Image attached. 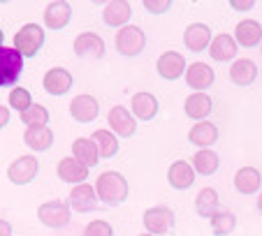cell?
I'll use <instances>...</instances> for the list:
<instances>
[{
    "label": "cell",
    "mask_w": 262,
    "mask_h": 236,
    "mask_svg": "<svg viewBox=\"0 0 262 236\" xmlns=\"http://www.w3.org/2000/svg\"><path fill=\"white\" fill-rule=\"evenodd\" d=\"M193 169L198 174H202V176H211V174H216L218 169V155L213 151H209V148H202V151H198L193 155Z\"/></svg>",
    "instance_id": "4dcf8cb0"
},
{
    "label": "cell",
    "mask_w": 262,
    "mask_h": 236,
    "mask_svg": "<svg viewBox=\"0 0 262 236\" xmlns=\"http://www.w3.org/2000/svg\"><path fill=\"white\" fill-rule=\"evenodd\" d=\"M186 72V58L179 51H165L158 58V74L167 81H174Z\"/></svg>",
    "instance_id": "2e32d148"
},
{
    "label": "cell",
    "mask_w": 262,
    "mask_h": 236,
    "mask_svg": "<svg viewBox=\"0 0 262 236\" xmlns=\"http://www.w3.org/2000/svg\"><path fill=\"white\" fill-rule=\"evenodd\" d=\"M91 139H93L95 148H98L100 160L102 157H114L119 153V139H116V134L112 130H95Z\"/></svg>",
    "instance_id": "f1b7e54d"
},
{
    "label": "cell",
    "mask_w": 262,
    "mask_h": 236,
    "mask_svg": "<svg viewBox=\"0 0 262 236\" xmlns=\"http://www.w3.org/2000/svg\"><path fill=\"white\" fill-rule=\"evenodd\" d=\"M174 222H177L174 211L167 206H154L144 213V227H146L148 234H154V236L167 234V231L174 227Z\"/></svg>",
    "instance_id": "5b68a950"
},
{
    "label": "cell",
    "mask_w": 262,
    "mask_h": 236,
    "mask_svg": "<svg viewBox=\"0 0 262 236\" xmlns=\"http://www.w3.org/2000/svg\"><path fill=\"white\" fill-rule=\"evenodd\" d=\"M139 236H154V234H139Z\"/></svg>",
    "instance_id": "b9f144b4"
},
{
    "label": "cell",
    "mask_w": 262,
    "mask_h": 236,
    "mask_svg": "<svg viewBox=\"0 0 262 236\" xmlns=\"http://www.w3.org/2000/svg\"><path fill=\"white\" fill-rule=\"evenodd\" d=\"M24 141H26V146L37 153L49 151L51 144H54V132L47 125H30L24 132Z\"/></svg>",
    "instance_id": "603a6c76"
},
{
    "label": "cell",
    "mask_w": 262,
    "mask_h": 236,
    "mask_svg": "<svg viewBox=\"0 0 262 236\" xmlns=\"http://www.w3.org/2000/svg\"><path fill=\"white\" fill-rule=\"evenodd\" d=\"M142 5H144V10L151 12V14H163V12H167L169 7H172V3H169V0H144Z\"/></svg>",
    "instance_id": "d590c367"
},
{
    "label": "cell",
    "mask_w": 262,
    "mask_h": 236,
    "mask_svg": "<svg viewBox=\"0 0 262 236\" xmlns=\"http://www.w3.org/2000/svg\"><path fill=\"white\" fill-rule=\"evenodd\" d=\"M37 218H40L42 225L51 227V229H60L70 222V206L65 202H45L40 208H37Z\"/></svg>",
    "instance_id": "52a82bcc"
},
{
    "label": "cell",
    "mask_w": 262,
    "mask_h": 236,
    "mask_svg": "<svg viewBox=\"0 0 262 236\" xmlns=\"http://www.w3.org/2000/svg\"><path fill=\"white\" fill-rule=\"evenodd\" d=\"M70 206L79 213H89L98 206V195H95L93 185L89 183H81V185H74L70 192Z\"/></svg>",
    "instance_id": "9a60e30c"
},
{
    "label": "cell",
    "mask_w": 262,
    "mask_h": 236,
    "mask_svg": "<svg viewBox=\"0 0 262 236\" xmlns=\"http://www.w3.org/2000/svg\"><path fill=\"white\" fill-rule=\"evenodd\" d=\"M213 79H216V74L207 63H190L186 69V84L198 93H204L209 86H213Z\"/></svg>",
    "instance_id": "7c38bea8"
},
{
    "label": "cell",
    "mask_w": 262,
    "mask_h": 236,
    "mask_svg": "<svg viewBox=\"0 0 262 236\" xmlns=\"http://www.w3.org/2000/svg\"><path fill=\"white\" fill-rule=\"evenodd\" d=\"M183 42L190 51L200 54V51L209 49V44H211V28L207 23H190L183 33Z\"/></svg>",
    "instance_id": "e0dca14e"
},
{
    "label": "cell",
    "mask_w": 262,
    "mask_h": 236,
    "mask_svg": "<svg viewBox=\"0 0 262 236\" xmlns=\"http://www.w3.org/2000/svg\"><path fill=\"white\" fill-rule=\"evenodd\" d=\"M45 90L49 95H65L70 88H72V74L65 67H51L49 72L45 74Z\"/></svg>",
    "instance_id": "ac0fdd59"
},
{
    "label": "cell",
    "mask_w": 262,
    "mask_h": 236,
    "mask_svg": "<svg viewBox=\"0 0 262 236\" xmlns=\"http://www.w3.org/2000/svg\"><path fill=\"white\" fill-rule=\"evenodd\" d=\"M33 104V98H30V93L26 88H12V93H10V107L12 109H16L19 113H24L26 109Z\"/></svg>",
    "instance_id": "836d02e7"
},
{
    "label": "cell",
    "mask_w": 262,
    "mask_h": 236,
    "mask_svg": "<svg viewBox=\"0 0 262 236\" xmlns=\"http://www.w3.org/2000/svg\"><path fill=\"white\" fill-rule=\"evenodd\" d=\"M3 42H5V33L0 30V46H3Z\"/></svg>",
    "instance_id": "60d3db41"
},
{
    "label": "cell",
    "mask_w": 262,
    "mask_h": 236,
    "mask_svg": "<svg viewBox=\"0 0 262 236\" xmlns=\"http://www.w3.org/2000/svg\"><path fill=\"white\" fill-rule=\"evenodd\" d=\"M130 14H133V7H130V3H123V0L107 3L102 10L104 23L112 26V28H123V26H128Z\"/></svg>",
    "instance_id": "ffe728a7"
},
{
    "label": "cell",
    "mask_w": 262,
    "mask_h": 236,
    "mask_svg": "<svg viewBox=\"0 0 262 236\" xmlns=\"http://www.w3.org/2000/svg\"><path fill=\"white\" fill-rule=\"evenodd\" d=\"M130 107H133V116L135 118H139V121H154L156 113H158V100H156V95L142 90V93L133 95Z\"/></svg>",
    "instance_id": "7402d4cb"
},
{
    "label": "cell",
    "mask_w": 262,
    "mask_h": 236,
    "mask_svg": "<svg viewBox=\"0 0 262 236\" xmlns=\"http://www.w3.org/2000/svg\"><path fill=\"white\" fill-rule=\"evenodd\" d=\"M72 157L79 160L84 167H95L100 162V155H98V148H95L93 139H74L72 144Z\"/></svg>",
    "instance_id": "83f0119b"
},
{
    "label": "cell",
    "mask_w": 262,
    "mask_h": 236,
    "mask_svg": "<svg viewBox=\"0 0 262 236\" xmlns=\"http://www.w3.org/2000/svg\"><path fill=\"white\" fill-rule=\"evenodd\" d=\"M188 141L200 146V151L213 146V144L218 141V128L213 123H209V121H200V123H195L193 128H190Z\"/></svg>",
    "instance_id": "cb8c5ba5"
},
{
    "label": "cell",
    "mask_w": 262,
    "mask_h": 236,
    "mask_svg": "<svg viewBox=\"0 0 262 236\" xmlns=\"http://www.w3.org/2000/svg\"><path fill=\"white\" fill-rule=\"evenodd\" d=\"M98 113H100V102L93 95H77L70 102V116L77 123H91V121L98 118Z\"/></svg>",
    "instance_id": "30bf717a"
},
{
    "label": "cell",
    "mask_w": 262,
    "mask_h": 236,
    "mask_svg": "<svg viewBox=\"0 0 262 236\" xmlns=\"http://www.w3.org/2000/svg\"><path fill=\"white\" fill-rule=\"evenodd\" d=\"M21 121L26 123V128H30V125H47L49 123V111H47V107L33 102L24 113H21Z\"/></svg>",
    "instance_id": "d6a6232c"
},
{
    "label": "cell",
    "mask_w": 262,
    "mask_h": 236,
    "mask_svg": "<svg viewBox=\"0 0 262 236\" xmlns=\"http://www.w3.org/2000/svg\"><path fill=\"white\" fill-rule=\"evenodd\" d=\"M262 185V174L255 167H242L234 174V187L242 195H255Z\"/></svg>",
    "instance_id": "d4e9b609"
},
{
    "label": "cell",
    "mask_w": 262,
    "mask_h": 236,
    "mask_svg": "<svg viewBox=\"0 0 262 236\" xmlns=\"http://www.w3.org/2000/svg\"><path fill=\"white\" fill-rule=\"evenodd\" d=\"M257 211H260V216H262V195H260V199H257Z\"/></svg>",
    "instance_id": "ab89813d"
},
{
    "label": "cell",
    "mask_w": 262,
    "mask_h": 236,
    "mask_svg": "<svg viewBox=\"0 0 262 236\" xmlns=\"http://www.w3.org/2000/svg\"><path fill=\"white\" fill-rule=\"evenodd\" d=\"M72 19V7L70 3H63V0H56V3H49L45 10V26L51 30H63L65 26Z\"/></svg>",
    "instance_id": "5bb4252c"
},
{
    "label": "cell",
    "mask_w": 262,
    "mask_h": 236,
    "mask_svg": "<svg viewBox=\"0 0 262 236\" xmlns=\"http://www.w3.org/2000/svg\"><path fill=\"white\" fill-rule=\"evenodd\" d=\"M40 172V164H37V157L33 155H19L14 162L7 167V178H10L14 185H26L30 183Z\"/></svg>",
    "instance_id": "8992f818"
},
{
    "label": "cell",
    "mask_w": 262,
    "mask_h": 236,
    "mask_svg": "<svg viewBox=\"0 0 262 236\" xmlns=\"http://www.w3.org/2000/svg\"><path fill=\"white\" fill-rule=\"evenodd\" d=\"M58 176L60 181L65 183H72V185H81L86 183L89 178V167L79 162V160H74V157H63L58 162Z\"/></svg>",
    "instance_id": "44dd1931"
},
{
    "label": "cell",
    "mask_w": 262,
    "mask_h": 236,
    "mask_svg": "<svg viewBox=\"0 0 262 236\" xmlns=\"http://www.w3.org/2000/svg\"><path fill=\"white\" fill-rule=\"evenodd\" d=\"M128 181H125L123 174L119 172H104L98 176L95 181V195H98L100 202L109 204V206H116V204H123L128 199Z\"/></svg>",
    "instance_id": "6da1fadb"
},
{
    "label": "cell",
    "mask_w": 262,
    "mask_h": 236,
    "mask_svg": "<svg viewBox=\"0 0 262 236\" xmlns=\"http://www.w3.org/2000/svg\"><path fill=\"white\" fill-rule=\"evenodd\" d=\"M24 72V56L14 46H0V88L19 81Z\"/></svg>",
    "instance_id": "3957f363"
},
{
    "label": "cell",
    "mask_w": 262,
    "mask_h": 236,
    "mask_svg": "<svg viewBox=\"0 0 262 236\" xmlns=\"http://www.w3.org/2000/svg\"><path fill=\"white\" fill-rule=\"evenodd\" d=\"M257 77V65L251 58H239L230 67V79L237 86H251Z\"/></svg>",
    "instance_id": "4316f807"
},
{
    "label": "cell",
    "mask_w": 262,
    "mask_h": 236,
    "mask_svg": "<svg viewBox=\"0 0 262 236\" xmlns=\"http://www.w3.org/2000/svg\"><path fill=\"white\" fill-rule=\"evenodd\" d=\"M107 123H109V128H112V132H114L116 137L128 139L137 132V121H135V116L125 107H121V104H116V107L109 109Z\"/></svg>",
    "instance_id": "ba28073f"
},
{
    "label": "cell",
    "mask_w": 262,
    "mask_h": 236,
    "mask_svg": "<svg viewBox=\"0 0 262 236\" xmlns=\"http://www.w3.org/2000/svg\"><path fill=\"white\" fill-rule=\"evenodd\" d=\"M7 123H10V109L0 104V128H5Z\"/></svg>",
    "instance_id": "74e56055"
},
{
    "label": "cell",
    "mask_w": 262,
    "mask_h": 236,
    "mask_svg": "<svg viewBox=\"0 0 262 236\" xmlns=\"http://www.w3.org/2000/svg\"><path fill=\"white\" fill-rule=\"evenodd\" d=\"M237 42H234L232 35L228 33H221L216 35V37H211V44H209V54H211L213 60H218V63H228V60H232L234 56H237Z\"/></svg>",
    "instance_id": "d6986e66"
},
{
    "label": "cell",
    "mask_w": 262,
    "mask_h": 236,
    "mask_svg": "<svg viewBox=\"0 0 262 236\" xmlns=\"http://www.w3.org/2000/svg\"><path fill=\"white\" fill-rule=\"evenodd\" d=\"M262 39V23L253 19H244L242 23H237L234 28V42L242 44L244 49H253V46L260 44Z\"/></svg>",
    "instance_id": "4fadbf2b"
},
{
    "label": "cell",
    "mask_w": 262,
    "mask_h": 236,
    "mask_svg": "<svg viewBox=\"0 0 262 236\" xmlns=\"http://www.w3.org/2000/svg\"><path fill=\"white\" fill-rule=\"evenodd\" d=\"M144 46H146V37H144V30L137 26H123L116 33V49L121 56L135 58L144 51Z\"/></svg>",
    "instance_id": "277c9868"
},
{
    "label": "cell",
    "mask_w": 262,
    "mask_h": 236,
    "mask_svg": "<svg viewBox=\"0 0 262 236\" xmlns=\"http://www.w3.org/2000/svg\"><path fill=\"white\" fill-rule=\"evenodd\" d=\"M253 0H230V7H234V10H239V12H248V10H253Z\"/></svg>",
    "instance_id": "8d00e7d4"
},
{
    "label": "cell",
    "mask_w": 262,
    "mask_h": 236,
    "mask_svg": "<svg viewBox=\"0 0 262 236\" xmlns=\"http://www.w3.org/2000/svg\"><path fill=\"white\" fill-rule=\"evenodd\" d=\"M209 220H211V231L216 236H228V234H232L234 227H237V218L230 211H218V213H213Z\"/></svg>",
    "instance_id": "1f68e13d"
},
{
    "label": "cell",
    "mask_w": 262,
    "mask_h": 236,
    "mask_svg": "<svg viewBox=\"0 0 262 236\" xmlns=\"http://www.w3.org/2000/svg\"><path fill=\"white\" fill-rule=\"evenodd\" d=\"M167 183L174 190H188L195 183V169L190 162L186 160H177V162L169 164L167 169Z\"/></svg>",
    "instance_id": "8fae6325"
},
{
    "label": "cell",
    "mask_w": 262,
    "mask_h": 236,
    "mask_svg": "<svg viewBox=\"0 0 262 236\" xmlns=\"http://www.w3.org/2000/svg\"><path fill=\"white\" fill-rule=\"evenodd\" d=\"M183 109H186V116L188 118H193V121H202V118H207L209 113H211L213 100L209 98L207 93H193L190 98H186Z\"/></svg>",
    "instance_id": "484cf974"
},
{
    "label": "cell",
    "mask_w": 262,
    "mask_h": 236,
    "mask_svg": "<svg viewBox=\"0 0 262 236\" xmlns=\"http://www.w3.org/2000/svg\"><path fill=\"white\" fill-rule=\"evenodd\" d=\"M0 236H12V225L7 220H0Z\"/></svg>",
    "instance_id": "f35d334b"
},
{
    "label": "cell",
    "mask_w": 262,
    "mask_h": 236,
    "mask_svg": "<svg viewBox=\"0 0 262 236\" xmlns=\"http://www.w3.org/2000/svg\"><path fill=\"white\" fill-rule=\"evenodd\" d=\"M72 49L79 58H102L104 56V42L98 33H81L77 35V39L72 42Z\"/></svg>",
    "instance_id": "9c48e42d"
},
{
    "label": "cell",
    "mask_w": 262,
    "mask_h": 236,
    "mask_svg": "<svg viewBox=\"0 0 262 236\" xmlns=\"http://www.w3.org/2000/svg\"><path fill=\"white\" fill-rule=\"evenodd\" d=\"M42 44H45V28L37 23H26L14 35V49L24 58H35V56L40 54Z\"/></svg>",
    "instance_id": "7a4b0ae2"
},
{
    "label": "cell",
    "mask_w": 262,
    "mask_h": 236,
    "mask_svg": "<svg viewBox=\"0 0 262 236\" xmlns=\"http://www.w3.org/2000/svg\"><path fill=\"white\" fill-rule=\"evenodd\" d=\"M195 211L202 218H211L213 213H218V192L213 190V187H202V190L198 192Z\"/></svg>",
    "instance_id": "f546056e"
},
{
    "label": "cell",
    "mask_w": 262,
    "mask_h": 236,
    "mask_svg": "<svg viewBox=\"0 0 262 236\" xmlns=\"http://www.w3.org/2000/svg\"><path fill=\"white\" fill-rule=\"evenodd\" d=\"M84 236H114V229L107 220H93L86 225Z\"/></svg>",
    "instance_id": "e575fe53"
}]
</instances>
